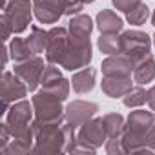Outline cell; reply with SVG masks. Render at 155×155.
Listing matches in <instances>:
<instances>
[{
	"mask_svg": "<svg viewBox=\"0 0 155 155\" xmlns=\"http://www.w3.org/2000/svg\"><path fill=\"white\" fill-rule=\"evenodd\" d=\"M153 46H155V35H153Z\"/></svg>",
	"mask_w": 155,
	"mask_h": 155,
	"instance_id": "obj_35",
	"label": "cell"
},
{
	"mask_svg": "<svg viewBox=\"0 0 155 155\" xmlns=\"http://www.w3.org/2000/svg\"><path fill=\"white\" fill-rule=\"evenodd\" d=\"M146 102H148V106L155 111V86H151V88L146 91Z\"/></svg>",
	"mask_w": 155,
	"mask_h": 155,
	"instance_id": "obj_32",
	"label": "cell"
},
{
	"mask_svg": "<svg viewBox=\"0 0 155 155\" xmlns=\"http://www.w3.org/2000/svg\"><path fill=\"white\" fill-rule=\"evenodd\" d=\"M68 0H33V11L38 22L55 24L62 15H66Z\"/></svg>",
	"mask_w": 155,
	"mask_h": 155,
	"instance_id": "obj_9",
	"label": "cell"
},
{
	"mask_svg": "<svg viewBox=\"0 0 155 155\" xmlns=\"http://www.w3.org/2000/svg\"><path fill=\"white\" fill-rule=\"evenodd\" d=\"M71 84H73V90L77 93H88L95 88V69L93 68H82L79 69L73 79H71Z\"/></svg>",
	"mask_w": 155,
	"mask_h": 155,
	"instance_id": "obj_16",
	"label": "cell"
},
{
	"mask_svg": "<svg viewBox=\"0 0 155 155\" xmlns=\"http://www.w3.org/2000/svg\"><path fill=\"white\" fill-rule=\"evenodd\" d=\"M42 90L49 91L51 95H55V97H57V99H60V101H66V99H68V95H69V82L62 77V79L55 81L53 84H49V86H46V88H42Z\"/></svg>",
	"mask_w": 155,
	"mask_h": 155,
	"instance_id": "obj_26",
	"label": "cell"
},
{
	"mask_svg": "<svg viewBox=\"0 0 155 155\" xmlns=\"http://www.w3.org/2000/svg\"><path fill=\"white\" fill-rule=\"evenodd\" d=\"M69 42V31L66 28H51L48 31V46H46V60L49 64H58L62 62L66 49Z\"/></svg>",
	"mask_w": 155,
	"mask_h": 155,
	"instance_id": "obj_8",
	"label": "cell"
},
{
	"mask_svg": "<svg viewBox=\"0 0 155 155\" xmlns=\"http://www.w3.org/2000/svg\"><path fill=\"white\" fill-rule=\"evenodd\" d=\"M151 24L155 26V11H153V15H151Z\"/></svg>",
	"mask_w": 155,
	"mask_h": 155,
	"instance_id": "obj_34",
	"label": "cell"
},
{
	"mask_svg": "<svg viewBox=\"0 0 155 155\" xmlns=\"http://www.w3.org/2000/svg\"><path fill=\"white\" fill-rule=\"evenodd\" d=\"M135 64L122 53L110 55L106 60H102L101 69L104 77H131Z\"/></svg>",
	"mask_w": 155,
	"mask_h": 155,
	"instance_id": "obj_13",
	"label": "cell"
},
{
	"mask_svg": "<svg viewBox=\"0 0 155 155\" xmlns=\"http://www.w3.org/2000/svg\"><path fill=\"white\" fill-rule=\"evenodd\" d=\"M91 42L90 38H79V37H71L69 35V42H68V49L66 55L60 62V66L64 69L75 71V69H82L91 62Z\"/></svg>",
	"mask_w": 155,
	"mask_h": 155,
	"instance_id": "obj_4",
	"label": "cell"
},
{
	"mask_svg": "<svg viewBox=\"0 0 155 155\" xmlns=\"http://www.w3.org/2000/svg\"><path fill=\"white\" fill-rule=\"evenodd\" d=\"M148 17H150V8H148L146 4H142V2H140L139 6H135L131 11L126 13L128 22L133 24V26H140V24H144Z\"/></svg>",
	"mask_w": 155,
	"mask_h": 155,
	"instance_id": "obj_24",
	"label": "cell"
},
{
	"mask_svg": "<svg viewBox=\"0 0 155 155\" xmlns=\"http://www.w3.org/2000/svg\"><path fill=\"white\" fill-rule=\"evenodd\" d=\"M31 9L33 4L29 0H9L4 6V15L8 17L13 33H22L28 29V26L31 24Z\"/></svg>",
	"mask_w": 155,
	"mask_h": 155,
	"instance_id": "obj_7",
	"label": "cell"
},
{
	"mask_svg": "<svg viewBox=\"0 0 155 155\" xmlns=\"http://www.w3.org/2000/svg\"><path fill=\"white\" fill-rule=\"evenodd\" d=\"M77 139L93 146V148H99L106 139H108V131H106V126H104V120L102 119H90L88 122H84L77 133Z\"/></svg>",
	"mask_w": 155,
	"mask_h": 155,
	"instance_id": "obj_11",
	"label": "cell"
},
{
	"mask_svg": "<svg viewBox=\"0 0 155 155\" xmlns=\"http://www.w3.org/2000/svg\"><path fill=\"white\" fill-rule=\"evenodd\" d=\"M122 102H124V106H128V108L142 106V104L146 102V91H144L142 88H131V90L124 95Z\"/></svg>",
	"mask_w": 155,
	"mask_h": 155,
	"instance_id": "obj_25",
	"label": "cell"
},
{
	"mask_svg": "<svg viewBox=\"0 0 155 155\" xmlns=\"http://www.w3.org/2000/svg\"><path fill=\"white\" fill-rule=\"evenodd\" d=\"M155 79V58L148 55L146 58L139 60L133 68V81L137 84H146Z\"/></svg>",
	"mask_w": 155,
	"mask_h": 155,
	"instance_id": "obj_17",
	"label": "cell"
},
{
	"mask_svg": "<svg viewBox=\"0 0 155 155\" xmlns=\"http://www.w3.org/2000/svg\"><path fill=\"white\" fill-rule=\"evenodd\" d=\"M150 49H151V38L146 33L139 29H130L120 35V53L126 55L133 64L146 58L150 55Z\"/></svg>",
	"mask_w": 155,
	"mask_h": 155,
	"instance_id": "obj_5",
	"label": "cell"
},
{
	"mask_svg": "<svg viewBox=\"0 0 155 155\" xmlns=\"http://www.w3.org/2000/svg\"><path fill=\"white\" fill-rule=\"evenodd\" d=\"M35 140V133H28L24 137H13V140H9V144L0 151L2 155H18V153H28L31 151V144Z\"/></svg>",
	"mask_w": 155,
	"mask_h": 155,
	"instance_id": "obj_19",
	"label": "cell"
},
{
	"mask_svg": "<svg viewBox=\"0 0 155 155\" xmlns=\"http://www.w3.org/2000/svg\"><path fill=\"white\" fill-rule=\"evenodd\" d=\"M33 102L28 101H17L6 113V124L11 131V137H24L28 133H33L31 130V117H33Z\"/></svg>",
	"mask_w": 155,
	"mask_h": 155,
	"instance_id": "obj_3",
	"label": "cell"
},
{
	"mask_svg": "<svg viewBox=\"0 0 155 155\" xmlns=\"http://www.w3.org/2000/svg\"><path fill=\"white\" fill-rule=\"evenodd\" d=\"M99 111V106L95 102H86V101H73L71 104H68L66 108V122L77 126H82L84 122H88L90 119H93V115Z\"/></svg>",
	"mask_w": 155,
	"mask_h": 155,
	"instance_id": "obj_12",
	"label": "cell"
},
{
	"mask_svg": "<svg viewBox=\"0 0 155 155\" xmlns=\"http://www.w3.org/2000/svg\"><path fill=\"white\" fill-rule=\"evenodd\" d=\"M28 84L20 79L17 73L4 71L2 75V84H0V95H2V111L0 113H8V106L11 102L22 101L28 95Z\"/></svg>",
	"mask_w": 155,
	"mask_h": 155,
	"instance_id": "obj_6",
	"label": "cell"
},
{
	"mask_svg": "<svg viewBox=\"0 0 155 155\" xmlns=\"http://www.w3.org/2000/svg\"><path fill=\"white\" fill-rule=\"evenodd\" d=\"M9 137H11V131L8 128V124L2 122V124H0V151L9 144Z\"/></svg>",
	"mask_w": 155,
	"mask_h": 155,
	"instance_id": "obj_30",
	"label": "cell"
},
{
	"mask_svg": "<svg viewBox=\"0 0 155 155\" xmlns=\"http://www.w3.org/2000/svg\"><path fill=\"white\" fill-rule=\"evenodd\" d=\"M2 40H8L9 38V35L13 33V28H11V24H9V20H8V17L2 13Z\"/></svg>",
	"mask_w": 155,
	"mask_h": 155,
	"instance_id": "obj_31",
	"label": "cell"
},
{
	"mask_svg": "<svg viewBox=\"0 0 155 155\" xmlns=\"http://www.w3.org/2000/svg\"><path fill=\"white\" fill-rule=\"evenodd\" d=\"M44 58L40 57H31L24 62H17L15 66V73L20 77V79L28 84L29 91H35L37 86L40 84V77H42V71H44Z\"/></svg>",
	"mask_w": 155,
	"mask_h": 155,
	"instance_id": "obj_10",
	"label": "cell"
},
{
	"mask_svg": "<svg viewBox=\"0 0 155 155\" xmlns=\"http://www.w3.org/2000/svg\"><path fill=\"white\" fill-rule=\"evenodd\" d=\"M93 29V22L88 15H73L69 24H68V31L71 37H79V38H90Z\"/></svg>",
	"mask_w": 155,
	"mask_h": 155,
	"instance_id": "obj_18",
	"label": "cell"
},
{
	"mask_svg": "<svg viewBox=\"0 0 155 155\" xmlns=\"http://www.w3.org/2000/svg\"><path fill=\"white\" fill-rule=\"evenodd\" d=\"M26 40H28L29 48L33 49V53H42V51H46V46H48V31H44L38 26H33L31 33Z\"/></svg>",
	"mask_w": 155,
	"mask_h": 155,
	"instance_id": "obj_22",
	"label": "cell"
},
{
	"mask_svg": "<svg viewBox=\"0 0 155 155\" xmlns=\"http://www.w3.org/2000/svg\"><path fill=\"white\" fill-rule=\"evenodd\" d=\"M97 44H99V49L106 55L120 53V37H117V33H102Z\"/></svg>",
	"mask_w": 155,
	"mask_h": 155,
	"instance_id": "obj_23",
	"label": "cell"
},
{
	"mask_svg": "<svg viewBox=\"0 0 155 155\" xmlns=\"http://www.w3.org/2000/svg\"><path fill=\"white\" fill-rule=\"evenodd\" d=\"M102 120H104V126H106V131H108V139L122 135V131L126 128L122 115H119V113H108V115L102 117Z\"/></svg>",
	"mask_w": 155,
	"mask_h": 155,
	"instance_id": "obj_21",
	"label": "cell"
},
{
	"mask_svg": "<svg viewBox=\"0 0 155 155\" xmlns=\"http://www.w3.org/2000/svg\"><path fill=\"white\" fill-rule=\"evenodd\" d=\"M106 151H108V153H126V148H124V144H122V139H120V137L108 139V140H106Z\"/></svg>",
	"mask_w": 155,
	"mask_h": 155,
	"instance_id": "obj_28",
	"label": "cell"
},
{
	"mask_svg": "<svg viewBox=\"0 0 155 155\" xmlns=\"http://www.w3.org/2000/svg\"><path fill=\"white\" fill-rule=\"evenodd\" d=\"M75 2H81V4H91L93 0H75Z\"/></svg>",
	"mask_w": 155,
	"mask_h": 155,
	"instance_id": "obj_33",
	"label": "cell"
},
{
	"mask_svg": "<svg viewBox=\"0 0 155 155\" xmlns=\"http://www.w3.org/2000/svg\"><path fill=\"white\" fill-rule=\"evenodd\" d=\"M102 91L108 95V97H124L133 86H131V79L130 77H104L102 82Z\"/></svg>",
	"mask_w": 155,
	"mask_h": 155,
	"instance_id": "obj_14",
	"label": "cell"
},
{
	"mask_svg": "<svg viewBox=\"0 0 155 155\" xmlns=\"http://www.w3.org/2000/svg\"><path fill=\"white\" fill-rule=\"evenodd\" d=\"M140 4V0H113V6H115V9H119V11H124V13H128V11H131L135 6H139Z\"/></svg>",
	"mask_w": 155,
	"mask_h": 155,
	"instance_id": "obj_29",
	"label": "cell"
},
{
	"mask_svg": "<svg viewBox=\"0 0 155 155\" xmlns=\"http://www.w3.org/2000/svg\"><path fill=\"white\" fill-rule=\"evenodd\" d=\"M31 130L35 133V153H58L66 148L64 130L57 124H42L40 120L31 122Z\"/></svg>",
	"mask_w": 155,
	"mask_h": 155,
	"instance_id": "obj_1",
	"label": "cell"
},
{
	"mask_svg": "<svg viewBox=\"0 0 155 155\" xmlns=\"http://www.w3.org/2000/svg\"><path fill=\"white\" fill-rule=\"evenodd\" d=\"M9 53H11V58H13L15 62H24V60L31 58L33 49L29 48V44H28L26 38H18V37H15V38H11Z\"/></svg>",
	"mask_w": 155,
	"mask_h": 155,
	"instance_id": "obj_20",
	"label": "cell"
},
{
	"mask_svg": "<svg viewBox=\"0 0 155 155\" xmlns=\"http://www.w3.org/2000/svg\"><path fill=\"white\" fill-rule=\"evenodd\" d=\"M58 79H62L60 69L57 68V64H49V66H46V68H44V71H42L40 84H42V88H46V86L53 84V82H55V81H58Z\"/></svg>",
	"mask_w": 155,
	"mask_h": 155,
	"instance_id": "obj_27",
	"label": "cell"
},
{
	"mask_svg": "<svg viewBox=\"0 0 155 155\" xmlns=\"http://www.w3.org/2000/svg\"><path fill=\"white\" fill-rule=\"evenodd\" d=\"M31 102H33V110H35L37 120H40L42 124L62 126V120L66 119V110L62 108V104H60L62 101L60 99H57L49 91L42 90V91L33 95Z\"/></svg>",
	"mask_w": 155,
	"mask_h": 155,
	"instance_id": "obj_2",
	"label": "cell"
},
{
	"mask_svg": "<svg viewBox=\"0 0 155 155\" xmlns=\"http://www.w3.org/2000/svg\"><path fill=\"white\" fill-rule=\"evenodd\" d=\"M122 18L111 9H102L97 15V28L101 33H119L122 31Z\"/></svg>",
	"mask_w": 155,
	"mask_h": 155,
	"instance_id": "obj_15",
	"label": "cell"
}]
</instances>
